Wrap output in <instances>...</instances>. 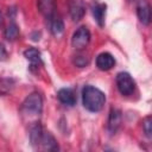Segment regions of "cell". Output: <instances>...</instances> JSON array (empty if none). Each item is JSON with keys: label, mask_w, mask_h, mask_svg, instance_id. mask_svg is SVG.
<instances>
[{"label": "cell", "mask_w": 152, "mask_h": 152, "mask_svg": "<svg viewBox=\"0 0 152 152\" xmlns=\"http://www.w3.org/2000/svg\"><path fill=\"white\" fill-rule=\"evenodd\" d=\"M106 102V96L99 89L93 86H86L82 90V103L83 107L93 113L100 112Z\"/></svg>", "instance_id": "1"}, {"label": "cell", "mask_w": 152, "mask_h": 152, "mask_svg": "<svg viewBox=\"0 0 152 152\" xmlns=\"http://www.w3.org/2000/svg\"><path fill=\"white\" fill-rule=\"evenodd\" d=\"M20 110H21L23 116L28 119L30 122H32V124L36 122L43 110V99H42L40 94H38V93L30 94L24 100Z\"/></svg>", "instance_id": "2"}, {"label": "cell", "mask_w": 152, "mask_h": 152, "mask_svg": "<svg viewBox=\"0 0 152 152\" xmlns=\"http://www.w3.org/2000/svg\"><path fill=\"white\" fill-rule=\"evenodd\" d=\"M116 87H118V90L120 91L121 95L128 96L134 91L135 83L128 72L122 71V72H119L116 75Z\"/></svg>", "instance_id": "3"}, {"label": "cell", "mask_w": 152, "mask_h": 152, "mask_svg": "<svg viewBox=\"0 0 152 152\" xmlns=\"http://www.w3.org/2000/svg\"><path fill=\"white\" fill-rule=\"evenodd\" d=\"M89 42H90V32L86 26L78 27L75 31V33L72 34V38H71V45L76 50L84 49L88 45Z\"/></svg>", "instance_id": "4"}, {"label": "cell", "mask_w": 152, "mask_h": 152, "mask_svg": "<svg viewBox=\"0 0 152 152\" xmlns=\"http://www.w3.org/2000/svg\"><path fill=\"white\" fill-rule=\"evenodd\" d=\"M137 15L144 25H148L151 21V7L146 0H139L137 6Z\"/></svg>", "instance_id": "5"}, {"label": "cell", "mask_w": 152, "mask_h": 152, "mask_svg": "<svg viewBox=\"0 0 152 152\" xmlns=\"http://www.w3.org/2000/svg\"><path fill=\"white\" fill-rule=\"evenodd\" d=\"M114 64L115 59L109 52H102L96 57V66L102 71L110 70L114 66Z\"/></svg>", "instance_id": "6"}, {"label": "cell", "mask_w": 152, "mask_h": 152, "mask_svg": "<svg viewBox=\"0 0 152 152\" xmlns=\"http://www.w3.org/2000/svg\"><path fill=\"white\" fill-rule=\"evenodd\" d=\"M69 12L74 21L81 20L86 13V7L82 0H71L69 4Z\"/></svg>", "instance_id": "7"}, {"label": "cell", "mask_w": 152, "mask_h": 152, "mask_svg": "<svg viewBox=\"0 0 152 152\" xmlns=\"http://www.w3.org/2000/svg\"><path fill=\"white\" fill-rule=\"evenodd\" d=\"M57 99L59 100L61 103H63L65 106H69V107H72L76 103L75 93L71 89H69V88H62V89H59L58 93H57Z\"/></svg>", "instance_id": "8"}, {"label": "cell", "mask_w": 152, "mask_h": 152, "mask_svg": "<svg viewBox=\"0 0 152 152\" xmlns=\"http://www.w3.org/2000/svg\"><path fill=\"white\" fill-rule=\"evenodd\" d=\"M38 147H42L43 150H48V151H57L58 150V145L56 139L53 138V135L50 132H43V135L40 138L39 145Z\"/></svg>", "instance_id": "9"}, {"label": "cell", "mask_w": 152, "mask_h": 152, "mask_svg": "<svg viewBox=\"0 0 152 152\" xmlns=\"http://www.w3.org/2000/svg\"><path fill=\"white\" fill-rule=\"evenodd\" d=\"M121 120H122V115H121V112L119 110V109H112L110 110V113H109V118H108V131L112 133V134H114L118 129H119V127H120V125H121Z\"/></svg>", "instance_id": "10"}, {"label": "cell", "mask_w": 152, "mask_h": 152, "mask_svg": "<svg viewBox=\"0 0 152 152\" xmlns=\"http://www.w3.org/2000/svg\"><path fill=\"white\" fill-rule=\"evenodd\" d=\"M37 6L39 12L46 17L50 18L56 13V2L55 0H37Z\"/></svg>", "instance_id": "11"}, {"label": "cell", "mask_w": 152, "mask_h": 152, "mask_svg": "<svg viewBox=\"0 0 152 152\" xmlns=\"http://www.w3.org/2000/svg\"><path fill=\"white\" fill-rule=\"evenodd\" d=\"M48 20H49V27H50L51 33L53 36H56V37L61 36L63 33V31H64V23L61 19V17L55 13L53 15L48 18Z\"/></svg>", "instance_id": "12"}, {"label": "cell", "mask_w": 152, "mask_h": 152, "mask_svg": "<svg viewBox=\"0 0 152 152\" xmlns=\"http://www.w3.org/2000/svg\"><path fill=\"white\" fill-rule=\"evenodd\" d=\"M106 8H107L106 4H100V2H97V4L93 5V7H91L93 17H94V19L96 20L97 25H99V26H101V27H102V26H104Z\"/></svg>", "instance_id": "13"}, {"label": "cell", "mask_w": 152, "mask_h": 152, "mask_svg": "<svg viewBox=\"0 0 152 152\" xmlns=\"http://www.w3.org/2000/svg\"><path fill=\"white\" fill-rule=\"evenodd\" d=\"M24 56L27 61L31 62L32 65H40L42 64V55H40V51L36 48H28L27 50H25L24 52Z\"/></svg>", "instance_id": "14"}, {"label": "cell", "mask_w": 152, "mask_h": 152, "mask_svg": "<svg viewBox=\"0 0 152 152\" xmlns=\"http://www.w3.org/2000/svg\"><path fill=\"white\" fill-rule=\"evenodd\" d=\"M14 80L13 78H7V77H2L0 78V95H6L8 94L13 87H14Z\"/></svg>", "instance_id": "15"}, {"label": "cell", "mask_w": 152, "mask_h": 152, "mask_svg": "<svg viewBox=\"0 0 152 152\" xmlns=\"http://www.w3.org/2000/svg\"><path fill=\"white\" fill-rule=\"evenodd\" d=\"M19 36V27L17 24L12 23L7 26V28L5 30V38L7 40H14L17 37Z\"/></svg>", "instance_id": "16"}, {"label": "cell", "mask_w": 152, "mask_h": 152, "mask_svg": "<svg viewBox=\"0 0 152 152\" xmlns=\"http://www.w3.org/2000/svg\"><path fill=\"white\" fill-rule=\"evenodd\" d=\"M151 126H152L151 116H146V118L144 119V121H142V129H144V132H145V134H146L147 138H151V135H152V134H151V133H152Z\"/></svg>", "instance_id": "17"}, {"label": "cell", "mask_w": 152, "mask_h": 152, "mask_svg": "<svg viewBox=\"0 0 152 152\" xmlns=\"http://www.w3.org/2000/svg\"><path fill=\"white\" fill-rule=\"evenodd\" d=\"M88 62H89V59H88L87 57L84 58V56H76V58H75V64H76L77 66H80V68L87 65Z\"/></svg>", "instance_id": "18"}, {"label": "cell", "mask_w": 152, "mask_h": 152, "mask_svg": "<svg viewBox=\"0 0 152 152\" xmlns=\"http://www.w3.org/2000/svg\"><path fill=\"white\" fill-rule=\"evenodd\" d=\"M6 59H7V51L4 44L0 43V61H6Z\"/></svg>", "instance_id": "19"}, {"label": "cell", "mask_w": 152, "mask_h": 152, "mask_svg": "<svg viewBox=\"0 0 152 152\" xmlns=\"http://www.w3.org/2000/svg\"><path fill=\"white\" fill-rule=\"evenodd\" d=\"M0 23H1V15H0Z\"/></svg>", "instance_id": "20"}]
</instances>
